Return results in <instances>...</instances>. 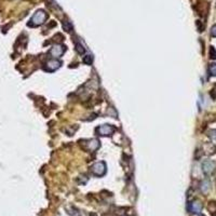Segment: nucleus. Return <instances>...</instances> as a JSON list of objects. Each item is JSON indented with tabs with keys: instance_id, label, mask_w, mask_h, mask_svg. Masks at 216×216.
Returning a JSON list of instances; mask_svg holds the SVG:
<instances>
[{
	"instance_id": "nucleus-8",
	"label": "nucleus",
	"mask_w": 216,
	"mask_h": 216,
	"mask_svg": "<svg viewBox=\"0 0 216 216\" xmlns=\"http://www.w3.org/2000/svg\"><path fill=\"white\" fill-rule=\"evenodd\" d=\"M189 209L193 213H200L202 210V204L200 203V202L195 201V202H193V203H190Z\"/></svg>"
},
{
	"instance_id": "nucleus-12",
	"label": "nucleus",
	"mask_w": 216,
	"mask_h": 216,
	"mask_svg": "<svg viewBox=\"0 0 216 216\" xmlns=\"http://www.w3.org/2000/svg\"><path fill=\"white\" fill-rule=\"evenodd\" d=\"M209 73L212 76H216V64H211L209 66Z\"/></svg>"
},
{
	"instance_id": "nucleus-11",
	"label": "nucleus",
	"mask_w": 216,
	"mask_h": 216,
	"mask_svg": "<svg viewBox=\"0 0 216 216\" xmlns=\"http://www.w3.org/2000/svg\"><path fill=\"white\" fill-rule=\"evenodd\" d=\"M83 63L87 65H91L93 63V56L91 54H88L83 57Z\"/></svg>"
},
{
	"instance_id": "nucleus-4",
	"label": "nucleus",
	"mask_w": 216,
	"mask_h": 216,
	"mask_svg": "<svg viewBox=\"0 0 216 216\" xmlns=\"http://www.w3.org/2000/svg\"><path fill=\"white\" fill-rule=\"evenodd\" d=\"M216 168V163L212 160H207L202 163V169H203V172L207 174H211L212 172L215 170Z\"/></svg>"
},
{
	"instance_id": "nucleus-17",
	"label": "nucleus",
	"mask_w": 216,
	"mask_h": 216,
	"mask_svg": "<svg viewBox=\"0 0 216 216\" xmlns=\"http://www.w3.org/2000/svg\"><path fill=\"white\" fill-rule=\"evenodd\" d=\"M200 216H204V215H200Z\"/></svg>"
},
{
	"instance_id": "nucleus-13",
	"label": "nucleus",
	"mask_w": 216,
	"mask_h": 216,
	"mask_svg": "<svg viewBox=\"0 0 216 216\" xmlns=\"http://www.w3.org/2000/svg\"><path fill=\"white\" fill-rule=\"evenodd\" d=\"M64 29H66L67 31H71L73 30V25H71L69 22H66V23H64Z\"/></svg>"
},
{
	"instance_id": "nucleus-1",
	"label": "nucleus",
	"mask_w": 216,
	"mask_h": 216,
	"mask_svg": "<svg viewBox=\"0 0 216 216\" xmlns=\"http://www.w3.org/2000/svg\"><path fill=\"white\" fill-rule=\"evenodd\" d=\"M91 171L95 176H103L106 173V164H105L104 161L96 162V163H94L92 165Z\"/></svg>"
},
{
	"instance_id": "nucleus-14",
	"label": "nucleus",
	"mask_w": 216,
	"mask_h": 216,
	"mask_svg": "<svg viewBox=\"0 0 216 216\" xmlns=\"http://www.w3.org/2000/svg\"><path fill=\"white\" fill-rule=\"evenodd\" d=\"M210 57L213 59L216 58V50L213 47H211V49H210Z\"/></svg>"
},
{
	"instance_id": "nucleus-7",
	"label": "nucleus",
	"mask_w": 216,
	"mask_h": 216,
	"mask_svg": "<svg viewBox=\"0 0 216 216\" xmlns=\"http://www.w3.org/2000/svg\"><path fill=\"white\" fill-rule=\"evenodd\" d=\"M100 147V142L97 140H91L87 143V148L91 151H94Z\"/></svg>"
},
{
	"instance_id": "nucleus-6",
	"label": "nucleus",
	"mask_w": 216,
	"mask_h": 216,
	"mask_svg": "<svg viewBox=\"0 0 216 216\" xmlns=\"http://www.w3.org/2000/svg\"><path fill=\"white\" fill-rule=\"evenodd\" d=\"M61 66V62L57 61V59H51L47 63V69L49 71H54L56 70L57 68H59Z\"/></svg>"
},
{
	"instance_id": "nucleus-15",
	"label": "nucleus",
	"mask_w": 216,
	"mask_h": 216,
	"mask_svg": "<svg viewBox=\"0 0 216 216\" xmlns=\"http://www.w3.org/2000/svg\"><path fill=\"white\" fill-rule=\"evenodd\" d=\"M210 137L213 138L214 140H216V130H213V131H211V132H210Z\"/></svg>"
},
{
	"instance_id": "nucleus-9",
	"label": "nucleus",
	"mask_w": 216,
	"mask_h": 216,
	"mask_svg": "<svg viewBox=\"0 0 216 216\" xmlns=\"http://www.w3.org/2000/svg\"><path fill=\"white\" fill-rule=\"evenodd\" d=\"M75 49H76L77 52H78L79 54H81V55L86 52V49H84V47H83V45L81 44L80 42H77L76 43V45H75Z\"/></svg>"
},
{
	"instance_id": "nucleus-2",
	"label": "nucleus",
	"mask_w": 216,
	"mask_h": 216,
	"mask_svg": "<svg viewBox=\"0 0 216 216\" xmlns=\"http://www.w3.org/2000/svg\"><path fill=\"white\" fill-rule=\"evenodd\" d=\"M45 19H47V13L43 10H39L35 13L30 22L34 26H38V25H41Z\"/></svg>"
},
{
	"instance_id": "nucleus-3",
	"label": "nucleus",
	"mask_w": 216,
	"mask_h": 216,
	"mask_svg": "<svg viewBox=\"0 0 216 216\" xmlns=\"http://www.w3.org/2000/svg\"><path fill=\"white\" fill-rule=\"evenodd\" d=\"M97 133L102 136H108L114 134V132L116 131V128L114 126H110V124H104V126H101L100 128H97Z\"/></svg>"
},
{
	"instance_id": "nucleus-5",
	"label": "nucleus",
	"mask_w": 216,
	"mask_h": 216,
	"mask_svg": "<svg viewBox=\"0 0 216 216\" xmlns=\"http://www.w3.org/2000/svg\"><path fill=\"white\" fill-rule=\"evenodd\" d=\"M64 51H65V49H64V47H63V45L56 44V45H54L52 49H51L50 53H51V55H52V56L59 57V56H62V55H63Z\"/></svg>"
},
{
	"instance_id": "nucleus-16",
	"label": "nucleus",
	"mask_w": 216,
	"mask_h": 216,
	"mask_svg": "<svg viewBox=\"0 0 216 216\" xmlns=\"http://www.w3.org/2000/svg\"><path fill=\"white\" fill-rule=\"evenodd\" d=\"M211 35L213 36V37H216V24L211 28Z\"/></svg>"
},
{
	"instance_id": "nucleus-10",
	"label": "nucleus",
	"mask_w": 216,
	"mask_h": 216,
	"mask_svg": "<svg viewBox=\"0 0 216 216\" xmlns=\"http://www.w3.org/2000/svg\"><path fill=\"white\" fill-rule=\"evenodd\" d=\"M201 190L203 193H207L210 190V182L209 181H204L201 184Z\"/></svg>"
}]
</instances>
